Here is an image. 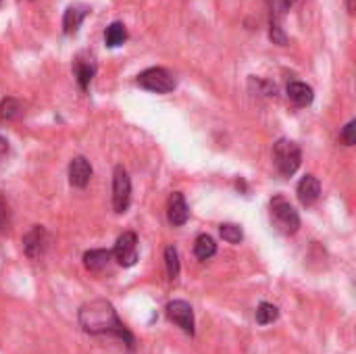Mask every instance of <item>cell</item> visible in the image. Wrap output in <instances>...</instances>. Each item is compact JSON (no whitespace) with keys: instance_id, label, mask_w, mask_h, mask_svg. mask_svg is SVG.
<instances>
[{"instance_id":"obj_1","label":"cell","mask_w":356,"mask_h":354,"mask_svg":"<svg viewBox=\"0 0 356 354\" xmlns=\"http://www.w3.org/2000/svg\"><path fill=\"white\" fill-rule=\"evenodd\" d=\"M79 325L86 334L100 336L111 334L127 342L129 348H134V338L121 323L115 307L108 300H92L79 309Z\"/></svg>"},{"instance_id":"obj_2","label":"cell","mask_w":356,"mask_h":354,"mask_svg":"<svg viewBox=\"0 0 356 354\" xmlns=\"http://www.w3.org/2000/svg\"><path fill=\"white\" fill-rule=\"evenodd\" d=\"M273 161H275V167L277 171L284 175V177H290L298 171L300 167V161H302V154H300V146L292 140H277L275 146H273Z\"/></svg>"},{"instance_id":"obj_3","label":"cell","mask_w":356,"mask_h":354,"mask_svg":"<svg viewBox=\"0 0 356 354\" xmlns=\"http://www.w3.org/2000/svg\"><path fill=\"white\" fill-rule=\"evenodd\" d=\"M271 219H273V225L286 236H294L300 227V217L296 209L284 196H275L271 200Z\"/></svg>"},{"instance_id":"obj_4","label":"cell","mask_w":356,"mask_h":354,"mask_svg":"<svg viewBox=\"0 0 356 354\" xmlns=\"http://www.w3.org/2000/svg\"><path fill=\"white\" fill-rule=\"evenodd\" d=\"M138 83L144 90H150V92H156V94H167V92L175 90L173 75L167 69H161V67H150V69L142 71L138 75Z\"/></svg>"},{"instance_id":"obj_5","label":"cell","mask_w":356,"mask_h":354,"mask_svg":"<svg viewBox=\"0 0 356 354\" xmlns=\"http://www.w3.org/2000/svg\"><path fill=\"white\" fill-rule=\"evenodd\" d=\"M131 200V182L127 171L119 165L113 175V209L115 213H125Z\"/></svg>"},{"instance_id":"obj_6","label":"cell","mask_w":356,"mask_h":354,"mask_svg":"<svg viewBox=\"0 0 356 354\" xmlns=\"http://www.w3.org/2000/svg\"><path fill=\"white\" fill-rule=\"evenodd\" d=\"M48 232L42 225L31 227L25 236H23V252L27 255V259L38 261L44 257L46 248H48Z\"/></svg>"},{"instance_id":"obj_7","label":"cell","mask_w":356,"mask_h":354,"mask_svg":"<svg viewBox=\"0 0 356 354\" xmlns=\"http://www.w3.org/2000/svg\"><path fill=\"white\" fill-rule=\"evenodd\" d=\"M113 257L121 267H134L136 265V261H138V238L134 232H127L117 240V244L113 248Z\"/></svg>"},{"instance_id":"obj_8","label":"cell","mask_w":356,"mask_h":354,"mask_svg":"<svg viewBox=\"0 0 356 354\" xmlns=\"http://www.w3.org/2000/svg\"><path fill=\"white\" fill-rule=\"evenodd\" d=\"M167 317L181 328V332H186L188 336H194V311L188 303L184 300H173L167 305Z\"/></svg>"},{"instance_id":"obj_9","label":"cell","mask_w":356,"mask_h":354,"mask_svg":"<svg viewBox=\"0 0 356 354\" xmlns=\"http://www.w3.org/2000/svg\"><path fill=\"white\" fill-rule=\"evenodd\" d=\"M296 194H298V200L305 204V207H311L319 200V194H321V184L315 175H305L296 188Z\"/></svg>"},{"instance_id":"obj_10","label":"cell","mask_w":356,"mask_h":354,"mask_svg":"<svg viewBox=\"0 0 356 354\" xmlns=\"http://www.w3.org/2000/svg\"><path fill=\"white\" fill-rule=\"evenodd\" d=\"M167 217L171 221V225L179 227L188 221V204H186V198L184 194L179 192H173L169 196V202H167Z\"/></svg>"},{"instance_id":"obj_11","label":"cell","mask_w":356,"mask_h":354,"mask_svg":"<svg viewBox=\"0 0 356 354\" xmlns=\"http://www.w3.org/2000/svg\"><path fill=\"white\" fill-rule=\"evenodd\" d=\"M92 177V167L83 156H75L69 165V182L75 188H86Z\"/></svg>"},{"instance_id":"obj_12","label":"cell","mask_w":356,"mask_h":354,"mask_svg":"<svg viewBox=\"0 0 356 354\" xmlns=\"http://www.w3.org/2000/svg\"><path fill=\"white\" fill-rule=\"evenodd\" d=\"M113 263V252L108 250H90L83 255V265L92 273H102L111 267Z\"/></svg>"},{"instance_id":"obj_13","label":"cell","mask_w":356,"mask_h":354,"mask_svg":"<svg viewBox=\"0 0 356 354\" xmlns=\"http://www.w3.org/2000/svg\"><path fill=\"white\" fill-rule=\"evenodd\" d=\"M88 15V6L83 4H71L67 10H65V17H63V29L65 33H75L81 25V21L86 19Z\"/></svg>"},{"instance_id":"obj_14","label":"cell","mask_w":356,"mask_h":354,"mask_svg":"<svg viewBox=\"0 0 356 354\" xmlns=\"http://www.w3.org/2000/svg\"><path fill=\"white\" fill-rule=\"evenodd\" d=\"M288 98L296 104V106H309L315 98L313 88L302 83V81H292L288 86Z\"/></svg>"},{"instance_id":"obj_15","label":"cell","mask_w":356,"mask_h":354,"mask_svg":"<svg viewBox=\"0 0 356 354\" xmlns=\"http://www.w3.org/2000/svg\"><path fill=\"white\" fill-rule=\"evenodd\" d=\"M94 73H96V65H94L92 58H86V61L83 58H77L75 61V77H77V83H79L81 90H86L90 86Z\"/></svg>"},{"instance_id":"obj_16","label":"cell","mask_w":356,"mask_h":354,"mask_svg":"<svg viewBox=\"0 0 356 354\" xmlns=\"http://www.w3.org/2000/svg\"><path fill=\"white\" fill-rule=\"evenodd\" d=\"M125 38H127L125 25H123V23H119V21L111 23V25L106 27V31H104V42H106V46H108V48H117V46H121V44L125 42Z\"/></svg>"},{"instance_id":"obj_17","label":"cell","mask_w":356,"mask_h":354,"mask_svg":"<svg viewBox=\"0 0 356 354\" xmlns=\"http://www.w3.org/2000/svg\"><path fill=\"white\" fill-rule=\"evenodd\" d=\"M215 252H217V244H215V240H213L211 236L202 234V236H198V238H196L194 255H196L200 261H209Z\"/></svg>"},{"instance_id":"obj_18","label":"cell","mask_w":356,"mask_h":354,"mask_svg":"<svg viewBox=\"0 0 356 354\" xmlns=\"http://www.w3.org/2000/svg\"><path fill=\"white\" fill-rule=\"evenodd\" d=\"M165 267H167V275L169 280H177L179 275V255L173 246H167L165 248Z\"/></svg>"},{"instance_id":"obj_19","label":"cell","mask_w":356,"mask_h":354,"mask_svg":"<svg viewBox=\"0 0 356 354\" xmlns=\"http://www.w3.org/2000/svg\"><path fill=\"white\" fill-rule=\"evenodd\" d=\"M277 317H280L277 307H273V305H269V303H261V305H259V309H257V323H259V325H269V323H273Z\"/></svg>"},{"instance_id":"obj_20","label":"cell","mask_w":356,"mask_h":354,"mask_svg":"<svg viewBox=\"0 0 356 354\" xmlns=\"http://www.w3.org/2000/svg\"><path fill=\"white\" fill-rule=\"evenodd\" d=\"M21 102L19 100H15V98H4L2 102H0V117L2 119H6V121H13V119H17L19 115H21Z\"/></svg>"},{"instance_id":"obj_21","label":"cell","mask_w":356,"mask_h":354,"mask_svg":"<svg viewBox=\"0 0 356 354\" xmlns=\"http://www.w3.org/2000/svg\"><path fill=\"white\" fill-rule=\"evenodd\" d=\"M219 234L225 242L229 244H240L242 242V230L238 225H232V223H225L219 227Z\"/></svg>"},{"instance_id":"obj_22","label":"cell","mask_w":356,"mask_h":354,"mask_svg":"<svg viewBox=\"0 0 356 354\" xmlns=\"http://www.w3.org/2000/svg\"><path fill=\"white\" fill-rule=\"evenodd\" d=\"M269 38H271V42H273V44H277V46H286V44H288V35L284 33V29H282V25H280V21H277V19H271Z\"/></svg>"},{"instance_id":"obj_23","label":"cell","mask_w":356,"mask_h":354,"mask_svg":"<svg viewBox=\"0 0 356 354\" xmlns=\"http://www.w3.org/2000/svg\"><path fill=\"white\" fill-rule=\"evenodd\" d=\"M355 131H356V121H350L346 127H344V131H342V136H340V140L346 144V146H353L356 142V136H355Z\"/></svg>"},{"instance_id":"obj_24","label":"cell","mask_w":356,"mask_h":354,"mask_svg":"<svg viewBox=\"0 0 356 354\" xmlns=\"http://www.w3.org/2000/svg\"><path fill=\"white\" fill-rule=\"evenodd\" d=\"M4 219H6V204H4V200H2V196H0V227H2V223H4Z\"/></svg>"},{"instance_id":"obj_25","label":"cell","mask_w":356,"mask_h":354,"mask_svg":"<svg viewBox=\"0 0 356 354\" xmlns=\"http://www.w3.org/2000/svg\"><path fill=\"white\" fill-rule=\"evenodd\" d=\"M8 152V142L0 136V156H4Z\"/></svg>"},{"instance_id":"obj_26","label":"cell","mask_w":356,"mask_h":354,"mask_svg":"<svg viewBox=\"0 0 356 354\" xmlns=\"http://www.w3.org/2000/svg\"><path fill=\"white\" fill-rule=\"evenodd\" d=\"M348 13H355V0H348Z\"/></svg>"},{"instance_id":"obj_27","label":"cell","mask_w":356,"mask_h":354,"mask_svg":"<svg viewBox=\"0 0 356 354\" xmlns=\"http://www.w3.org/2000/svg\"><path fill=\"white\" fill-rule=\"evenodd\" d=\"M294 2H296V0H286V4H288V8H290V6H292Z\"/></svg>"},{"instance_id":"obj_28","label":"cell","mask_w":356,"mask_h":354,"mask_svg":"<svg viewBox=\"0 0 356 354\" xmlns=\"http://www.w3.org/2000/svg\"><path fill=\"white\" fill-rule=\"evenodd\" d=\"M0 4H2V0H0Z\"/></svg>"}]
</instances>
